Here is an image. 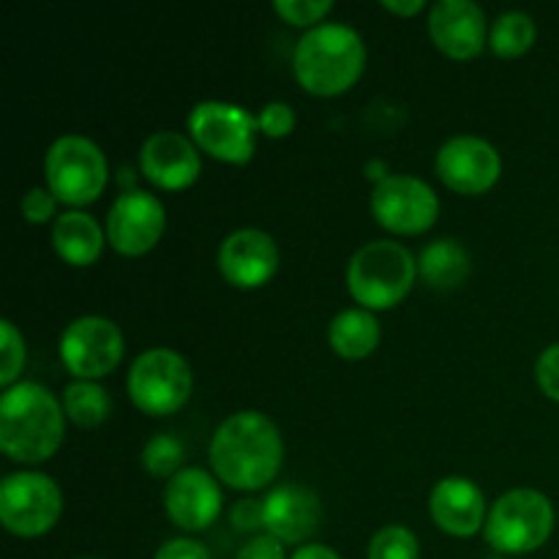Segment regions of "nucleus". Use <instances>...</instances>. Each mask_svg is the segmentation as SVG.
<instances>
[{"label": "nucleus", "mask_w": 559, "mask_h": 559, "mask_svg": "<svg viewBox=\"0 0 559 559\" xmlns=\"http://www.w3.org/2000/svg\"><path fill=\"white\" fill-rule=\"evenodd\" d=\"M142 175L164 191H183L200 178V153L194 140L178 131H158L142 142L140 151Z\"/></svg>", "instance_id": "nucleus-17"}, {"label": "nucleus", "mask_w": 559, "mask_h": 559, "mask_svg": "<svg viewBox=\"0 0 559 559\" xmlns=\"http://www.w3.org/2000/svg\"><path fill=\"white\" fill-rule=\"evenodd\" d=\"M20 207H22V216H25L31 224H47L49 218L55 216L58 197H55L49 189H44V186H36V189H31L25 197H22Z\"/></svg>", "instance_id": "nucleus-30"}, {"label": "nucleus", "mask_w": 559, "mask_h": 559, "mask_svg": "<svg viewBox=\"0 0 559 559\" xmlns=\"http://www.w3.org/2000/svg\"><path fill=\"white\" fill-rule=\"evenodd\" d=\"M107 233L93 216L82 211H66L55 218L52 246L66 265L87 267L102 257Z\"/></svg>", "instance_id": "nucleus-20"}, {"label": "nucleus", "mask_w": 559, "mask_h": 559, "mask_svg": "<svg viewBox=\"0 0 559 559\" xmlns=\"http://www.w3.org/2000/svg\"><path fill=\"white\" fill-rule=\"evenodd\" d=\"M295 80L311 96H342L366 69V44L349 25L322 22L300 36L293 55Z\"/></svg>", "instance_id": "nucleus-3"}, {"label": "nucleus", "mask_w": 559, "mask_h": 559, "mask_svg": "<svg viewBox=\"0 0 559 559\" xmlns=\"http://www.w3.org/2000/svg\"><path fill=\"white\" fill-rule=\"evenodd\" d=\"M222 489L211 473L200 467L180 469L175 478L167 480L164 489V511L175 527L186 533L207 530L222 513Z\"/></svg>", "instance_id": "nucleus-15"}, {"label": "nucleus", "mask_w": 559, "mask_h": 559, "mask_svg": "<svg viewBox=\"0 0 559 559\" xmlns=\"http://www.w3.org/2000/svg\"><path fill=\"white\" fill-rule=\"evenodd\" d=\"M333 3L331 0H276L273 11L282 16L284 22L295 27H317V22H322V16L331 14Z\"/></svg>", "instance_id": "nucleus-28"}, {"label": "nucleus", "mask_w": 559, "mask_h": 559, "mask_svg": "<svg viewBox=\"0 0 559 559\" xmlns=\"http://www.w3.org/2000/svg\"><path fill=\"white\" fill-rule=\"evenodd\" d=\"M418 273L426 284L437 289H453L467 278L469 254L462 243L451 238L435 240L418 257Z\"/></svg>", "instance_id": "nucleus-22"}, {"label": "nucleus", "mask_w": 559, "mask_h": 559, "mask_svg": "<svg viewBox=\"0 0 559 559\" xmlns=\"http://www.w3.org/2000/svg\"><path fill=\"white\" fill-rule=\"evenodd\" d=\"M437 178L451 191L464 197L486 194L502 175V158L491 142L480 136H453L437 151Z\"/></svg>", "instance_id": "nucleus-12"}, {"label": "nucleus", "mask_w": 559, "mask_h": 559, "mask_svg": "<svg viewBox=\"0 0 559 559\" xmlns=\"http://www.w3.org/2000/svg\"><path fill=\"white\" fill-rule=\"evenodd\" d=\"M167 227L164 205L147 191H123L107 213L109 246L123 257H142L162 240Z\"/></svg>", "instance_id": "nucleus-13"}, {"label": "nucleus", "mask_w": 559, "mask_h": 559, "mask_svg": "<svg viewBox=\"0 0 559 559\" xmlns=\"http://www.w3.org/2000/svg\"><path fill=\"white\" fill-rule=\"evenodd\" d=\"M555 530V506L535 489H513L491 506L486 519V544L502 555L538 551Z\"/></svg>", "instance_id": "nucleus-5"}, {"label": "nucleus", "mask_w": 559, "mask_h": 559, "mask_svg": "<svg viewBox=\"0 0 559 559\" xmlns=\"http://www.w3.org/2000/svg\"><path fill=\"white\" fill-rule=\"evenodd\" d=\"M328 342L333 353L344 360H364L380 347V322L374 311L347 309L336 314L328 328Z\"/></svg>", "instance_id": "nucleus-21"}, {"label": "nucleus", "mask_w": 559, "mask_h": 559, "mask_svg": "<svg viewBox=\"0 0 559 559\" xmlns=\"http://www.w3.org/2000/svg\"><path fill=\"white\" fill-rule=\"evenodd\" d=\"M0 333H3V360H0V385L9 391L11 385H16L22 374V366H25V338L16 331L14 322L3 320L0 322Z\"/></svg>", "instance_id": "nucleus-27"}, {"label": "nucleus", "mask_w": 559, "mask_h": 559, "mask_svg": "<svg viewBox=\"0 0 559 559\" xmlns=\"http://www.w3.org/2000/svg\"><path fill=\"white\" fill-rule=\"evenodd\" d=\"M213 475L229 489L260 491L273 484L284 462V440L267 415L243 409L224 420L207 448Z\"/></svg>", "instance_id": "nucleus-1"}, {"label": "nucleus", "mask_w": 559, "mask_h": 559, "mask_svg": "<svg viewBox=\"0 0 559 559\" xmlns=\"http://www.w3.org/2000/svg\"><path fill=\"white\" fill-rule=\"evenodd\" d=\"M66 409L49 388L16 382L0 396V451L16 464H41L63 445Z\"/></svg>", "instance_id": "nucleus-2"}, {"label": "nucleus", "mask_w": 559, "mask_h": 559, "mask_svg": "<svg viewBox=\"0 0 559 559\" xmlns=\"http://www.w3.org/2000/svg\"><path fill=\"white\" fill-rule=\"evenodd\" d=\"M109 402L107 391H104L98 382H85V380H74L66 385L63 391V409L66 418L71 424H76L80 429H93V426H102L107 420Z\"/></svg>", "instance_id": "nucleus-23"}, {"label": "nucleus", "mask_w": 559, "mask_h": 559, "mask_svg": "<svg viewBox=\"0 0 559 559\" xmlns=\"http://www.w3.org/2000/svg\"><path fill=\"white\" fill-rule=\"evenodd\" d=\"M431 44L453 60H473L486 47V14L473 0H440L429 9Z\"/></svg>", "instance_id": "nucleus-16"}, {"label": "nucleus", "mask_w": 559, "mask_h": 559, "mask_svg": "<svg viewBox=\"0 0 559 559\" xmlns=\"http://www.w3.org/2000/svg\"><path fill=\"white\" fill-rule=\"evenodd\" d=\"M418 262L396 240H371L360 246L347 265V289L366 311H385L409 295Z\"/></svg>", "instance_id": "nucleus-4"}, {"label": "nucleus", "mask_w": 559, "mask_h": 559, "mask_svg": "<svg viewBox=\"0 0 559 559\" xmlns=\"http://www.w3.org/2000/svg\"><path fill=\"white\" fill-rule=\"evenodd\" d=\"M429 513L442 533L453 538H473L486 527V497L462 475L442 478L429 495Z\"/></svg>", "instance_id": "nucleus-18"}, {"label": "nucleus", "mask_w": 559, "mask_h": 559, "mask_svg": "<svg viewBox=\"0 0 559 559\" xmlns=\"http://www.w3.org/2000/svg\"><path fill=\"white\" fill-rule=\"evenodd\" d=\"M63 491L44 473H11L0 484V522L11 535L38 538L58 524Z\"/></svg>", "instance_id": "nucleus-8"}, {"label": "nucleus", "mask_w": 559, "mask_h": 559, "mask_svg": "<svg viewBox=\"0 0 559 559\" xmlns=\"http://www.w3.org/2000/svg\"><path fill=\"white\" fill-rule=\"evenodd\" d=\"M60 360L76 380H102L123 360V333L107 317H80L60 336Z\"/></svg>", "instance_id": "nucleus-11"}, {"label": "nucleus", "mask_w": 559, "mask_h": 559, "mask_svg": "<svg viewBox=\"0 0 559 559\" xmlns=\"http://www.w3.org/2000/svg\"><path fill=\"white\" fill-rule=\"evenodd\" d=\"M238 559H287L284 555V544L273 535H254L251 540H246L243 549L238 551Z\"/></svg>", "instance_id": "nucleus-33"}, {"label": "nucleus", "mask_w": 559, "mask_h": 559, "mask_svg": "<svg viewBox=\"0 0 559 559\" xmlns=\"http://www.w3.org/2000/svg\"><path fill=\"white\" fill-rule=\"evenodd\" d=\"M153 559H213L205 544L194 538H173L158 546Z\"/></svg>", "instance_id": "nucleus-32"}, {"label": "nucleus", "mask_w": 559, "mask_h": 559, "mask_svg": "<svg viewBox=\"0 0 559 559\" xmlns=\"http://www.w3.org/2000/svg\"><path fill=\"white\" fill-rule=\"evenodd\" d=\"M82 559H93V557H82Z\"/></svg>", "instance_id": "nucleus-37"}, {"label": "nucleus", "mask_w": 559, "mask_h": 559, "mask_svg": "<svg viewBox=\"0 0 559 559\" xmlns=\"http://www.w3.org/2000/svg\"><path fill=\"white\" fill-rule=\"evenodd\" d=\"M295 109L284 102H271L262 107V112L257 115V129L260 134L271 136V140H282V136H289L295 131Z\"/></svg>", "instance_id": "nucleus-29"}, {"label": "nucleus", "mask_w": 559, "mask_h": 559, "mask_svg": "<svg viewBox=\"0 0 559 559\" xmlns=\"http://www.w3.org/2000/svg\"><path fill=\"white\" fill-rule=\"evenodd\" d=\"M129 399L145 415H173L189 402L194 374L183 355L167 347H153L136 355L129 369Z\"/></svg>", "instance_id": "nucleus-7"}, {"label": "nucleus", "mask_w": 559, "mask_h": 559, "mask_svg": "<svg viewBox=\"0 0 559 559\" xmlns=\"http://www.w3.org/2000/svg\"><path fill=\"white\" fill-rule=\"evenodd\" d=\"M278 246L267 233L254 227L235 229L218 249V271L233 287L257 289L278 271Z\"/></svg>", "instance_id": "nucleus-14"}, {"label": "nucleus", "mask_w": 559, "mask_h": 559, "mask_svg": "<svg viewBox=\"0 0 559 559\" xmlns=\"http://www.w3.org/2000/svg\"><path fill=\"white\" fill-rule=\"evenodd\" d=\"M183 442L173 435H156L142 448V467L153 478H175L183 464Z\"/></svg>", "instance_id": "nucleus-25"}, {"label": "nucleus", "mask_w": 559, "mask_h": 559, "mask_svg": "<svg viewBox=\"0 0 559 559\" xmlns=\"http://www.w3.org/2000/svg\"><path fill=\"white\" fill-rule=\"evenodd\" d=\"M420 544L415 538L413 530L402 527V524H388V527L377 530L369 540V551L366 559H418Z\"/></svg>", "instance_id": "nucleus-26"}, {"label": "nucleus", "mask_w": 559, "mask_h": 559, "mask_svg": "<svg viewBox=\"0 0 559 559\" xmlns=\"http://www.w3.org/2000/svg\"><path fill=\"white\" fill-rule=\"evenodd\" d=\"M47 189L71 207L96 202L104 194L109 180L107 158L102 147L80 134H66L52 142L44 158Z\"/></svg>", "instance_id": "nucleus-6"}, {"label": "nucleus", "mask_w": 559, "mask_h": 559, "mask_svg": "<svg viewBox=\"0 0 559 559\" xmlns=\"http://www.w3.org/2000/svg\"><path fill=\"white\" fill-rule=\"evenodd\" d=\"M289 559H342L331 546H322V544H306L300 546Z\"/></svg>", "instance_id": "nucleus-36"}, {"label": "nucleus", "mask_w": 559, "mask_h": 559, "mask_svg": "<svg viewBox=\"0 0 559 559\" xmlns=\"http://www.w3.org/2000/svg\"><path fill=\"white\" fill-rule=\"evenodd\" d=\"M377 224L393 235H420L435 227L440 200L426 180L415 175H385L371 191Z\"/></svg>", "instance_id": "nucleus-10"}, {"label": "nucleus", "mask_w": 559, "mask_h": 559, "mask_svg": "<svg viewBox=\"0 0 559 559\" xmlns=\"http://www.w3.org/2000/svg\"><path fill=\"white\" fill-rule=\"evenodd\" d=\"M535 380H538L540 391L559 404V344H551L540 353L538 364H535Z\"/></svg>", "instance_id": "nucleus-31"}, {"label": "nucleus", "mask_w": 559, "mask_h": 559, "mask_svg": "<svg viewBox=\"0 0 559 559\" xmlns=\"http://www.w3.org/2000/svg\"><path fill=\"white\" fill-rule=\"evenodd\" d=\"M382 9L399 16H415L426 9V3L424 0H382Z\"/></svg>", "instance_id": "nucleus-35"}, {"label": "nucleus", "mask_w": 559, "mask_h": 559, "mask_svg": "<svg viewBox=\"0 0 559 559\" xmlns=\"http://www.w3.org/2000/svg\"><path fill=\"white\" fill-rule=\"evenodd\" d=\"M235 530H243V533H254V530L265 527L262 522V502L260 500H240L235 502V508L229 511Z\"/></svg>", "instance_id": "nucleus-34"}, {"label": "nucleus", "mask_w": 559, "mask_h": 559, "mask_svg": "<svg viewBox=\"0 0 559 559\" xmlns=\"http://www.w3.org/2000/svg\"><path fill=\"white\" fill-rule=\"evenodd\" d=\"M535 36H538V27H535L533 16L524 14V11H506L495 20L489 33L491 52L497 58H522L533 49Z\"/></svg>", "instance_id": "nucleus-24"}, {"label": "nucleus", "mask_w": 559, "mask_h": 559, "mask_svg": "<svg viewBox=\"0 0 559 559\" xmlns=\"http://www.w3.org/2000/svg\"><path fill=\"white\" fill-rule=\"evenodd\" d=\"M257 115L227 102H200L189 115L194 145L224 164H249L257 151Z\"/></svg>", "instance_id": "nucleus-9"}, {"label": "nucleus", "mask_w": 559, "mask_h": 559, "mask_svg": "<svg viewBox=\"0 0 559 559\" xmlns=\"http://www.w3.org/2000/svg\"><path fill=\"white\" fill-rule=\"evenodd\" d=\"M320 519V500L314 491L304 489V486H276L262 500V522H265L267 535L278 538L282 544H304L317 533Z\"/></svg>", "instance_id": "nucleus-19"}]
</instances>
